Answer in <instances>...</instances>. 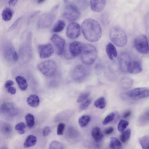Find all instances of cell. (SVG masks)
<instances>
[{"instance_id":"6da1fadb","label":"cell","mask_w":149,"mask_h":149,"mask_svg":"<svg viewBox=\"0 0 149 149\" xmlns=\"http://www.w3.org/2000/svg\"><path fill=\"white\" fill-rule=\"evenodd\" d=\"M81 28L84 38L88 41L95 42L100 39L101 27L95 20L91 18L86 19L81 23Z\"/></svg>"},{"instance_id":"7a4b0ae2","label":"cell","mask_w":149,"mask_h":149,"mask_svg":"<svg viewBox=\"0 0 149 149\" xmlns=\"http://www.w3.org/2000/svg\"><path fill=\"white\" fill-rule=\"evenodd\" d=\"M97 54L96 49L93 45L89 44H84L81 54V61L85 64L91 65L95 60Z\"/></svg>"},{"instance_id":"3957f363","label":"cell","mask_w":149,"mask_h":149,"mask_svg":"<svg viewBox=\"0 0 149 149\" xmlns=\"http://www.w3.org/2000/svg\"><path fill=\"white\" fill-rule=\"evenodd\" d=\"M111 41L117 46L123 47L127 42L126 35L124 31L117 26H113L110 29L109 33Z\"/></svg>"},{"instance_id":"277c9868","label":"cell","mask_w":149,"mask_h":149,"mask_svg":"<svg viewBox=\"0 0 149 149\" xmlns=\"http://www.w3.org/2000/svg\"><path fill=\"white\" fill-rule=\"evenodd\" d=\"M1 51L3 56L8 63L14 64L18 59V55L12 44L8 41H3L2 44Z\"/></svg>"},{"instance_id":"5b68a950","label":"cell","mask_w":149,"mask_h":149,"mask_svg":"<svg viewBox=\"0 0 149 149\" xmlns=\"http://www.w3.org/2000/svg\"><path fill=\"white\" fill-rule=\"evenodd\" d=\"M31 34L30 32L28 36L27 40L21 45L19 49V52L22 60L25 62L30 61L32 56L31 47Z\"/></svg>"},{"instance_id":"8992f818","label":"cell","mask_w":149,"mask_h":149,"mask_svg":"<svg viewBox=\"0 0 149 149\" xmlns=\"http://www.w3.org/2000/svg\"><path fill=\"white\" fill-rule=\"evenodd\" d=\"M37 67L38 70L43 75L46 76H49L55 72L57 65L54 61L48 60L40 63Z\"/></svg>"},{"instance_id":"52a82bcc","label":"cell","mask_w":149,"mask_h":149,"mask_svg":"<svg viewBox=\"0 0 149 149\" xmlns=\"http://www.w3.org/2000/svg\"><path fill=\"white\" fill-rule=\"evenodd\" d=\"M79 10L75 4L72 3H67L65 6L63 13V15L68 20L74 21L79 17Z\"/></svg>"},{"instance_id":"ba28073f","label":"cell","mask_w":149,"mask_h":149,"mask_svg":"<svg viewBox=\"0 0 149 149\" xmlns=\"http://www.w3.org/2000/svg\"><path fill=\"white\" fill-rule=\"evenodd\" d=\"M19 111L17 107L12 102L3 103L0 107V112L7 117H13L18 114Z\"/></svg>"},{"instance_id":"9c48e42d","label":"cell","mask_w":149,"mask_h":149,"mask_svg":"<svg viewBox=\"0 0 149 149\" xmlns=\"http://www.w3.org/2000/svg\"><path fill=\"white\" fill-rule=\"evenodd\" d=\"M56 17L55 14L52 12H47L42 14L38 22V27L42 29L48 28L53 23Z\"/></svg>"},{"instance_id":"30bf717a","label":"cell","mask_w":149,"mask_h":149,"mask_svg":"<svg viewBox=\"0 0 149 149\" xmlns=\"http://www.w3.org/2000/svg\"><path fill=\"white\" fill-rule=\"evenodd\" d=\"M134 45L137 50L139 53L146 54L149 52V47L146 36L144 35L137 36L134 40Z\"/></svg>"},{"instance_id":"8fae6325","label":"cell","mask_w":149,"mask_h":149,"mask_svg":"<svg viewBox=\"0 0 149 149\" xmlns=\"http://www.w3.org/2000/svg\"><path fill=\"white\" fill-rule=\"evenodd\" d=\"M80 34V27L77 23L73 22L68 26L66 31V35L68 37L71 39L78 37Z\"/></svg>"},{"instance_id":"7c38bea8","label":"cell","mask_w":149,"mask_h":149,"mask_svg":"<svg viewBox=\"0 0 149 149\" xmlns=\"http://www.w3.org/2000/svg\"><path fill=\"white\" fill-rule=\"evenodd\" d=\"M51 40L54 46L57 54L61 55L64 49V40L58 35L54 34L51 37Z\"/></svg>"},{"instance_id":"4fadbf2b","label":"cell","mask_w":149,"mask_h":149,"mask_svg":"<svg viewBox=\"0 0 149 149\" xmlns=\"http://www.w3.org/2000/svg\"><path fill=\"white\" fill-rule=\"evenodd\" d=\"M84 44L79 41H74L69 45L68 52L72 58L81 54Z\"/></svg>"},{"instance_id":"5bb4252c","label":"cell","mask_w":149,"mask_h":149,"mask_svg":"<svg viewBox=\"0 0 149 149\" xmlns=\"http://www.w3.org/2000/svg\"><path fill=\"white\" fill-rule=\"evenodd\" d=\"M38 51L40 57L42 58L49 57L54 52L52 46L49 43L39 45L38 46Z\"/></svg>"},{"instance_id":"9a60e30c","label":"cell","mask_w":149,"mask_h":149,"mask_svg":"<svg viewBox=\"0 0 149 149\" xmlns=\"http://www.w3.org/2000/svg\"><path fill=\"white\" fill-rule=\"evenodd\" d=\"M119 61L120 67L124 71H127L130 64L131 61L129 55L126 52H122L119 57Z\"/></svg>"},{"instance_id":"2e32d148","label":"cell","mask_w":149,"mask_h":149,"mask_svg":"<svg viewBox=\"0 0 149 149\" xmlns=\"http://www.w3.org/2000/svg\"><path fill=\"white\" fill-rule=\"evenodd\" d=\"M86 70L84 67L81 65L76 66L72 71V76L75 80H80L83 78L86 75Z\"/></svg>"},{"instance_id":"e0dca14e","label":"cell","mask_w":149,"mask_h":149,"mask_svg":"<svg viewBox=\"0 0 149 149\" xmlns=\"http://www.w3.org/2000/svg\"><path fill=\"white\" fill-rule=\"evenodd\" d=\"M142 70L141 63L135 60L131 61L129 66L127 72L132 74H137L141 72Z\"/></svg>"},{"instance_id":"ac0fdd59","label":"cell","mask_w":149,"mask_h":149,"mask_svg":"<svg viewBox=\"0 0 149 149\" xmlns=\"http://www.w3.org/2000/svg\"><path fill=\"white\" fill-rule=\"evenodd\" d=\"M106 4V0H91L90 5L92 10L96 12H100L104 8Z\"/></svg>"},{"instance_id":"d6986e66","label":"cell","mask_w":149,"mask_h":149,"mask_svg":"<svg viewBox=\"0 0 149 149\" xmlns=\"http://www.w3.org/2000/svg\"><path fill=\"white\" fill-rule=\"evenodd\" d=\"M106 51L107 56L110 60H113V57L116 58L117 56V52L116 48L111 43H109L107 45Z\"/></svg>"},{"instance_id":"ffe728a7","label":"cell","mask_w":149,"mask_h":149,"mask_svg":"<svg viewBox=\"0 0 149 149\" xmlns=\"http://www.w3.org/2000/svg\"><path fill=\"white\" fill-rule=\"evenodd\" d=\"M40 99L38 95L36 94L30 95L27 98L26 102L30 106L34 108L38 107L40 103Z\"/></svg>"},{"instance_id":"44dd1931","label":"cell","mask_w":149,"mask_h":149,"mask_svg":"<svg viewBox=\"0 0 149 149\" xmlns=\"http://www.w3.org/2000/svg\"><path fill=\"white\" fill-rule=\"evenodd\" d=\"M91 135L96 142L100 141L103 138V135L100 128L97 127H94L92 130Z\"/></svg>"},{"instance_id":"7402d4cb","label":"cell","mask_w":149,"mask_h":149,"mask_svg":"<svg viewBox=\"0 0 149 149\" xmlns=\"http://www.w3.org/2000/svg\"><path fill=\"white\" fill-rule=\"evenodd\" d=\"M147 89V88L146 87L136 88L128 91L127 94L130 97H137Z\"/></svg>"},{"instance_id":"603a6c76","label":"cell","mask_w":149,"mask_h":149,"mask_svg":"<svg viewBox=\"0 0 149 149\" xmlns=\"http://www.w3.org/2000/svg\"><path fill=\"white\" fill-rule=\"evenodd\" d=\"M15 80L21 90L24 91L27 89L28 84L26 80L24 77L18 76L15 77Z\"/></svg>"},{"instance_id":"cb8c5ba5","label":"cell","mask_w":149,"mask_h":149,"mask_svg":"<svg viewBox=\"0 0 149 149\" xmlns=\"http://www.w3.org/2000/svg\"><path fill=\"white\" fill-rule=\"evenodd\" d=\"M36 137L32 135L27 136L24 143V146L25 148H28L34 146L37 142Z\"/></svg>"},{"instance_id":"d4e9b609","label":"cell","mask_w":149,"mask_h":149,"mask_svg":"<svg viewBox=\"0 0 149 149\" xmlns=\"http://www.w3.org/2000/svg\"><path fill=\"white\" fill-rule=\"evenodd\" d=\"M13 13L14 11L12 9L9 8H6L1 14L3 19L6 22L10 21L12 18Z\"/></svg>"},{"instance_id":"484cf974","label":"cell","mask_w":149,"mask_h":149,"mask_svg":"<svg viewBox=\"0 0 149 149\" xmlns=\"http://www.w3.org/2000/svg\"><path fill=\"white\" fill-rule=\"evenodd\" d=\"M110 147L112 149H122V145L120 141L115 137L110 138Z\"/></svg>"},{"instance_id":"4316f807","label":"cell","mask_w":149,"mask_h":149,"mask_svg":"<svg viewBox=\"0 0 149 149\" xmlns=\"http://www.w3.org/2000/svg\"><path fill=\"white\" fill-rule=\"evenodd\" d=\"M65 24V22L64 21L61 20H58L54 25L52 31L54 32H61L64 29Z\"/></svg>"},{"instance_id":"83f0119b","label":"cell","mask_w":149,"mask_h":149,"mask_svg":"<svg viewBox=\"0 0 149 149\" xmlns=\"http://www.w3.org/2000/svg\"><path fill=\"white\" fill-rule=\"evenodd\" d=\"M25 120L27 127L30 128L32 127L35 124V118L32 114L29 113L25 116Z\"/></svg>"},{"instance_id":"f1b7e54d","label":"cell","mask_w":149,"mask_h":149,"mask_svg":"<svg viewBox=\"0 0 149 149\" xmlns=\"http://www.w3.org/2000/svg\"><path fill=\"white\" fill-rule=\"evenodd\" d=\"M94 104L97 108L100 109L104 108L106 105V102L104 97H99L95 101Z\"/></svg>"},{"instance_id":"f546056e","label":"cell","mask_w":149,"mask_h":149,"mask_svg":"<svg viewBox=\"0 0 149 149\" xmlns=\"http://www.w3.org/2000/svg\"><path fill=\"white\" fill-rule=\"evenodd\" d=\"M90 120V118L88 115H83L79 119L78 122L80 126L81 127H84L86 126Z\"/></svg>"},{"instance_id":"4dcf8cb0","label":"cell","mask_w":149,"mask_h":149,"mask_svg":"<svg viewBox=\"0 0 149 149\" xmlns=\"http://www.w3.org/2000/svg\"><path fill=\"white\" fill-rule=\"evenodd\" d=\"M139 141L143 149H149V137L144 136L140 138Z\"/></svg>"},{"instance_id":"1f68e13d","label":"cell","mask_w":149,"mask_h":149,"mask_svg":"<svg viewBox=\"0 0 149 149\" xmlns=\"http://www.w3.org/2000/svg\"><path fill=\"white\" fill-rule=\"evenodd\" d=\"M131 130L128 129L123 132L120 136V139L121 142L125 143L130 139L131 135Z\"/></svg>"},{"instance_id":"d6a6232c","label":"cell","mask_w":149,"mask_h":149,"mask_svg":"<svg viewBox=\"0 0 149 149\" xmlns=\"http://www.w3.org/2000/svg\"><path fill=\"white\" fill-rule=\"evenodd\" d=\"M84 145L88 149H100L101 148L99 144L90 141H85Z\"/></svg>"},{"instance_id":"836d02e7","label":"cell","mask_w":149,"mask_h":149,"mask_svg":"<svg viewBox=\"0 0 149 149\" xmlns=\"http://www.w3.org/2000/svg\"><path fill=\"white\" fill-rule=\"evenodd\" d=\"M129 123L127 121L123 119L121 120L119 122L117 127L118 131L122 133L128 125Z\"/></svg>"},{"instance_id":"e575fe53","label":"cell","mask_w":149,"mask_h":149,"mask_svg":"<svg viewBox=\"0 0 149 149\" xmlns=\"http://www.w3.org/2000/svg\"><path fill=\"white\" fill-rule=\"evenodd\" d=\"M26 125L23 122H20L17 124L15 127V130L19 134H22L25 132V129Z\"/></svg>"},{"instance_id":"d590c367","label":"cell","mask_w":149,"mask_h":149,"mask_svg":"<svg viewBox=\"0 0 149 149\" xmlns=\"http://www.w3.org/2000/svg\"><path fill=\"white\" fill-rule=\"evenodd\" d=\"M49 149H64L62 144L57 141H52L49 145Z\"/></svg>"},{"instance_id":"8d00e7d4","label":"cell","mask_w":149,"mask_h":149,"mask_svg":"<svg viewBox=\"0 0 149 149\" xmlns=\"http://www.w3.org/2000/svg\"><path fill=\"white\" fill-rule=\"evenodd\" d=\"M115 117V113L113 112L110 113L107 115L103 121V124L106 125L112 121Z\"/></svg>"},{"instance_id":"74e56055","label":"cell","mask_w":149,"mask_h":149,"mask_svg":"<svg viewBox=\"0 0 149 149\" xmlns=\"http://www.w3.org/2000/svg\"><path fill=\"white\" fill-rule=\"evenodd\" d=\"M90 94L89 92L84 93L80 94L78 96L77 101V103H81L87 100Z\"/></svg>"},{"instance_id":"f35d334b","label":"cell","mask_w":149,"mask_h":149,"mask_svg":"<svg viewBox=\"0 0 149 149\" xmlns=\"http://www.w3.org/2000/svg\"><path fill=\"white\" fill-rule=\"evenodd\" d=\"M91 102L92 99H87L80 104L79 108L82 110L85 109L91 104Z\"/></svg>"},{"instance_id":"ab89813d","label":"cell","mask_w":149,"mask_h":149,"mask_svg":"<svg viewBox=\"0 0 149 149\" xmlns=\"http://www.w3.org/2000/svg\"><path fill=\"white\" fill-rule=\"evenodd\" d=\"M65 127V124L60 123L58 125L57 130V134L58 135H62L63 134Z\"/></svg>"},{"instance_id":"60d3db41","label":"cell","mask_w":149,"mask_h":149,"mask_svg":"<svg viewBox=\"0 0 149 149\" xmlns=\"http://www.w3.org/2000/svg\"><path fill=\"white\" fill-rule=\"evenodd\" d=\"M2 130L6 134H8L12 130L11 126L7 123L5 124L2 126Z\"/></svg>"},{"instance_id":"b9f144b4","label":"cell","mask_w":149,"mask_h":149,"mask_svg":"<svg viewBox=\"0 0 149 149\" xmlns=\"http://www.w3.org/2000/svg\"><path fill=\"white\" fill-rule=\"evenodd\" d=\"M21 19L22 17H21L17 19L9 28L8 30V31H12L17 26Z\"/></svg>"},{"instance_id":"7bdbcfd3","label":"cell","mask_w":149,"mask_h":149,"mask_svg":"<svg viewBox=\"0 0 149 149\" xmlns=\"http://www.w3.org/2000/svg\"><path fill=\"white\" fill-rule=\"evenodd\" d=\"M51 132L50 127L48 126L45 127L43 129L42 131V135L45 137L48 136Z\"/></svg>"},{"instance_id":"ee69618b","label":"cell","mask_w":149,"mask_h":149,"mask_svg":"<svg viewBox=\"0 0 149 149\" xmlns=\"http://www.w3.org/2000/svg\"><path fill=\"white\" fill-rule=\"evenodd\" d=\"M78 2L79 6L82 9H85L88 6V3L86 1H78Z\"/></svg>"},{"instance_id":"f6af8a7d","label":"cell","mask_w":149,"mask_h":149,"mask_svg":"<svg viewBox=\"0 0 149 149\" xmlns=\"http://www.w3.org/2000/svg\"><path fill=\"white\" fill-rule=\"evenodd\" d=\"M148 97H149V89H147L138 97V98H142Z\"/></svg>"},{"instance_id":"bcb514c9","label":"cell","mask_w":149,"mask_h":149,"mask_svg":"<svg viewBox=\"0 0 149 149\" xmlns=\"http://www.w3.org/2000/svg\"><path fill=\"white\" fill-rule=\"evenodd\" d=\"M8 92L11 94L14 95L16 93V89L15 87L13 86H10L7 88Z\"/></svg>"},{"instance_id":"7dc6e473","label":"cell","mask_w":149,"mask_h":149,"mask_svg":"<svg viewBox=\"0 0 149 149\" xmlns=\"http://www.w3.org/2000/svg\"><path fill=\"white\" fill-rule=\"evenodd\" d=\"M113 130V128L111 126H110L106 128L104 130V132L106 134H109L112 133Z\"/></svg>"},{"instance_id":"c3c4849f","label":"cell","mask_w":149,"mask_h":149,"mask_svg":"<svg viewBox=\"0 0 149 149\" xmlns=\"http://www.w3.org/2000/svg\"><path fill=\"white\" fill-rule=\"evenodd\" d=\"M14 84V82L11 80H7L5 84V86L6 88H8Z\"/></svg>"},{"instance_id":"681fc988","label":"cell","mask_w":149,"mask_h":149,"mask_svg":"<svg viewBox=\"0 0 149 149\" xmlns=\"http://www.w3.org/2000/svg\"><path fill=\"white\" fill-rule=\"evenodd\" d=\"M131 111L130 110H127L124 112L123 114V118H125L128 117L131 114Z\"/></svg>"},{"instance_id":"f907efd6","label":"cell","mask_w":149,"mask_h":149,"mask_svg":"<svg viewBox=\"0 0 149 149\" xmlns=\"http://www.w3.org/2000/svg\"><path fill=\"white\" fill-rule=\"evenodd\" d=\"M17 0H10L8 1L9 5L11 6H14L17 3Z\"/></svg>"},{"instance_id":"816d5d0a","label":"cell","mask_w":149,"mask_h":149,"mask_svg":"<svg viewBox=\"0 0 149 149\" xmlns=\"http://www.w3.org/2000/svg\"><path fill=\"white\" fill-rule=\"evenodd\" d=\"M45 0H39L38 1V3H42L45 1Z\"/></svg>"}]
</instances>
